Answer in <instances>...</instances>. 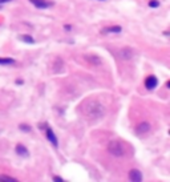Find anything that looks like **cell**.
Wrapping results in <instances>:
<instances>
[{"instance_id":"obj_1","label":"cell","mask_w":170,"mask_h":182,"mask_svg":"<svg viewBox=\"0 0 170 182\" xmlns=\"http://www.w3.org/2000/svg\"><path fill=\"white\" fill-rule=\"evenodd\" d=\"M81 112L86 118L89 120H99L105 114V109L99 101L96 100H88L81 105Z\"/></svg>"},{"instance_id":"obj_2","label":"cell","mask_w":170,"mask_h":182,"mask_svg":"<svg viewBox=\"0 0 170 182\" xmlns=\"http://www.w3.org/2000/svg\"><path fill=\"white\" fill-rule=\"evenodd\" d=\"M108 152L110 154L116 156V157H121V156H124L125 149H124V145L120 141H110L109 145H108Z\"/></svg>"},{"instance_id":"obj_3","label":"cell","mask_w":170,"mask_h":182,"mask_svg":"<svg viewBox=\"0 0 170 182\" xmlns=\"http://www.w3.org/2000/svg\"><path fill=\"white\" fill-rule=\"evenodd\" d=\"M29 2L39 9H45V8H49V7L53 5V3L48 2V0H29Z\"/></svg>"},{"instance_id":"obj_4","label":"cell","mask_w":170,"mask_h":182,"mask_svg":"<svg viewBox=\"0 0 170 182\" xmlns=\"http://www.w3.org/2000/svg\"><path fill=\"white\" fill-rule=\"evenodd\" d=\"M45 136H47V138H48V141L53 145V146H56V148L59 146V141H57V137H56V134L53 133V130L50 129V128H47Z\"/></svg>"},{"instance_id":"obj_5","label":"cell","mask_w":170,"mask_h":182,"mask_svg":"<svg viewBox=\"0 0 170 182\" xmlns=\"http://www.w3.org/2000/svg\"><path fill=\"white\" fill-rule=\"evenodd\" d=\"M129 180L133 182H140L142 181V173L138 169H132L129 172Z\"/></svg>"},{"instance_id":"obj_6","label":"cell","mask_w":170,"mask_h":182,"mask_svg":"<svg viewBox=\"0 0 170 182\" xmlns=\"http://www.w3.org/2000/svg\"><path fill=\"white\" fill-rule=\"evenodd\" d=\"M145 85H146V88L149 89V90H153L155 86L158 85V80L155 76H149V77L146 79V81H145Z\"/></svg>"},{"instance_id":"obj_7","label":"cell","mask_w":170,"mask_h":182,"mask_svg":"<svg viewBox=\"0 0 170 182\" xmlns=\"http://www.w3.org/2000/svg\"><path fill=\"white\" fill-rule=\"evenodd\" d=\"M150 130V124L149 122H141L138 126L136 128V132L138 134H145Z\"/></svg>"},{"instance_id":"obj_8","label":"cell","mask_w":170,"mask_h":182,"mask_svg":"<svg viewBox=\"0 0 170 182\" xmlns=\"http://www.w3.org/2000/svg\"><path fill=\"white\" fill-rule=\"evenodd\" d=\"M16 153L19 156H21V157H24V158L29 157V152H28V149L25 148L24 145H17V146H16Z\"/></svg>"},{"instance_id":"obj_9","label":"cell","mask_w":170,"mask_h":182,"mask_svg":"<svg viewBox=\"0 0 170 182\" xmlns=\"http://www.w3.org/2000/svg\"><path fill=\"white\" fill-rule=\"evenodd\" d=\"M122 28L120 25H112V27H106L102 30V33H120Z\"/></svg>"},{"instance_id":"obj_10","label":"cell","mask_w":170,"mask_h":182,"mask_svg":"<svg viewBox=\"0 0 170 182\" xmlns=\"http://www.w3.org/2000/svg\"><path fill=\"white\" fill-rule=\"evenodd\" d=\"M15 63H16L15 59H11V57H0V65H12Z\"/></svg>"},{"instance_id":"obj_11","label":"cell","mask_w":170,"mask_h":182,"mask_svg":"<svg viewBox=\"0 0 170 182\" xmlns=\"http://www.w3.org/2000/svg\"><path fill=\"white\" fill-rule=\"evenodd\" d=\"M19 39L21 40V41L27 43V44H33V43H35V39L32 37V36H28V35H21Z\"/></svg>"},{"instance_id":"obj_12","label":"cell","mask_w":170,"mask_h":182,"mask_svg":"<svg viewBox=\"0 0 170 182\" xmlns=\"http://www.w3.org/2000/svg\"><path fill=\"white\" fill-rule=\"evenodd\" d=\"M0 181L2 182H17L16 178L9 177V176H4V174H0Z\"/></svg>"},{"instance_id":"obj_13","label":"cell","mask_w":170,"mask_h":182,"mask_svg":"<svg viewBox=\"0 0 170 182\" xmlns=\"http://www.w3.org/2000/svg\"><path fill=\"white\" fill-rule=\"evenodd\" d=\"M121 56L124 57V59H130V57H132V49L124 48V49L121 51Z\"/></svg>"},{"instance_id":"obj_14","label":"cell","mask_w":170,"mask_h":182,"mask_svg":"<svg viewBox=\"0 0 170 182\" xmlns=\"http://www.w3.org/2000/svg\"><path fill=\"white\" fill-rule=\"evenodd\" d=\"M149 7H151V8H157V7H160V2H158V0H150Z\"/></svg>"},{"instance_id":"obj_15","label":"cell","mask_w":170,"mask_h":182,"mask_svg":"<svg viewBox=\"0 0 170 182\" xmlns=\"http://www.w3.org/2000/svg\"><path fill=\"white\" fill-rule=\"evenodd\" d=\"M20 130H23V132H31V128L28 125H25V124H20Z\"/></svg>"},{"instance_id":"obj_16","label":"cell","mask_w":170,"mask_h":182,"mask_svg":"<svg viewBox=\"0 0 170 182\" xmlns=\"http://www.w3.org/2000/svg\"><path fill=\"white\" fill-rule=\"evenodd\" d=\"M53 181H56V182H63L64 180H63L61 177H59V176H55V177H53Z\"/></svg>"},{"instance_id":"obj_17","label":"cell","mask_w":170,"mask_h":182,"mask_svg":"<svg viewBox=\"0 0 170 182\" xmlns=\"http://www.w3.org/2000/svg\"><path fill=\"white\" fill-rule=\"evenodd\" d=\"M9 2H12V0H0V5L5 4V3H9Z\"/></svg>"},{"instance_id":"obj_18","label":"cell","mask_w":170,"mask_h":182,"mask_svg":"<svg viewBox=\"0 0 170 182\" xmlns=\"http://www.w3.org/2000/svg\"><path fill=\"white\" fill-rule=\"evenodd\" d=\"M100 2H104V0H100Z\"/></svg>"}]
</instances>
